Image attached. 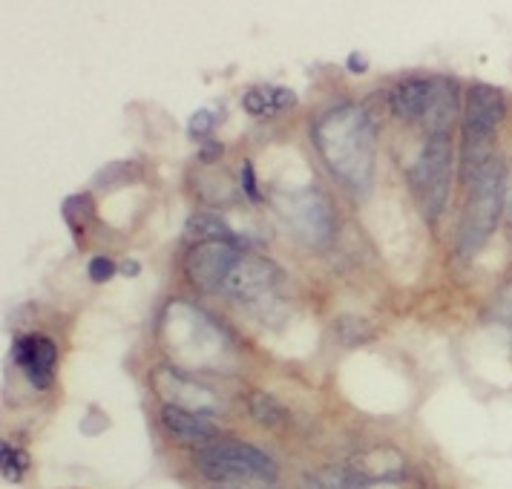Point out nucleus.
I'll return each mask as SVG.
<instances>
[{
    "instance_id": "obj_1",
    "label": "nucleus",
    "mask_w": 512,
    "mask_h": 489,
    "mask_svg": "<svg viewBox=\"0 0 512 489\" xmlns=\"http://www.w3.org/2000/svg\"><path fill=\"white\" fill-rule=\"evenodd\" d=\"M317 147L326 164L351 187L372 176L374 130L372 121L357 107H340L317 124Z\"/></svg>"
},
{
    "instance_id": "obj_2",
    "label": "nucleus",
    "mask_w": 512,
    "mask_h": 489,
    "mask_svg": "<svg viewBox=\"0 0 512 489\" xmlns=\"http://www.w3.org/2000/svg\"><path fill=\"white\" fill-rule=\"evenodd\" d=\"M504 190H507V173L504 164L495 159L469 185V199L461 219V242H458L461 257H472L487 245L504 210Z\"/></svg>"
},
{
    "instance_id": "obj_3",
    "label": "nucleus",
    "mask_w": 512,
    "mask_h": 489,
    "mask_svg": "<svg viewBox=\"0 0 512 489\" xmlns=\"http://www.w3.org/2000/svg\"><path fill=\"white\" fill-rule=\"evenodd\" d=\"M409 182H412L420 210L426 213L429 222H435L446 208L449 185H452V139L449 136L443 133L429 136L409 173Z\"/></svg>"
},
{
    "instance_id": "obj_4",
    "label": "nucleus",
    "mask_w": 512,
    "mask_h": 489,
    "mask_svg": "<svg viewBox=\"0 0 512 489\" xmlns=\"http://www.w3.org/2000/svg\"><path fill=\"white\" fill-rule=\"evenodd\" d=\"M199 472L210 481H274L277 478V464L251 443L225 441L213 443L196 455Z\"/></svg>"
},
{
    "instance_id": "obj_5",
    "label": "nucleus",
    "mask_w": 512,
    "mask_h": 489,
    "mask_svg": "<svg viewBox=\"0 0 512 489\" xmlns=\"http://www.w3.org/2000/svg\"><path fill=\"white\" fill-rule=\"evenodd\" d=\"M239 262L233 242H202L187 254V277L205 291L225 288L231 271Z\"/></svg>"
},
{
    "instance_id": "obj_6",
    "label": "nucleus",
    "mask_w": 512,
    "mask_h": 489,
    "mask_svg": "<svg viewBox=\"0 0 512 489\" xmlns=\"http://www.w3.org/2000/svg\"><path fill=\"white\" fill-rule=\"evenodd\" d=\"M282 219H288L291 228L300 233V239L311 242V245H323L328 239V233H331V225H334L328 202L320 193H314V190L300 193V196H291L288 199V210L282 213Z\"/></svg>"
},
{
    "instance_id": "obj_7",
    "label": "nucleus",
    "mask_w": 512,
    "mask_h": 489,
    "mask_svg": "<svg viewBox=\"0 0 512 489\" xmlns=\"http://www.w3.org/2000/svg\"><path fill=\"white\" fill-rule=\"evenodd\" d=\"M507 116L504 93L489 84H475L466 98L464 130H478V133H495L498 124Z\"/></svg>"
},
{
    "instance_id": "obj_8",
    "label": "nucleus",
    "mask_w": 512,
    "mask_h": 489,
    "mask_svg": "<svg viewBox=\"0 0 512 489\" xmlns=\"http://www.w3.org/2000/svg\"><path fill=\"white\" fill-rule=\"evenodd\" d=\"M280 280V271L271 262H265V259H239L228 282H225V291H231L233 297H242V300H256L265 291H271Z\"/></svg>"
},
{
    "instance_id": "obj_9",
    "label": "nucleus",
    "mask_w": 512,
    "mask_h": 489,
    "mask_svg": "<svg viewBox=\"0 0 512 489\" xmlns=\"http://www.w3.org/2000/svg\"><path fill=\"white\" fill-rule=\"evenodd\" d=\"M426 124H429V136H449L452 121L458 118V87L452 81H432V101L426 110Z\"/></svg>"
},
{
    "instance_id": "obj_10",
    "label": "nucleus",
    "mask_w": 512,
    "mask_h": 489,
    "mask_svg": "<svg viewBox=\"0 0 512 489\" xmlns=\"http://www.w3.org/2000/svg\"><path fill=\"white\" fill-rule=\"evenodd\" d=\"M389 101H392V110L400 118L415 121V118L426 116L429 101H432V81L429 78H409V81L397 84Z\"/></svg>"
},
{
    "instance_id": "obj_11",
    "label": "nucleus",
    "mask_w": 512,
    "mask_h": 489,
    "mask_svg": "<svg viewBox=\"0 0 512 489\" xmlns=\"http://www.w3.org/2000/svg\"><path fill=\"white\" fill-rule=\"evenodd\" d=\"M164 426L185 443H202L210 441L216 435V426L210 423L205 415H196V412H185L179 406H164L162 409Z\"/></svg>"
},
{
    "instance_id": "obj_12",
    "label": "nucleus",
    "mask_w": 512,
    "mask_h": 489,
    "mask_svg": "<svg viewBox=\"0 0 512 489\" xmlns=\"http://www.w3.org/2000/svg\"><path fill=\"white\" fill-rule=\"evenodd\" d=\"M185 236L190 242H233V231L228 222L216 213H193L187 219Z\"/></svg>"
},
{
    "instance_id": "obj_13",
    "label": "nucleus",
    "mask_w": 512,
    "mask_h": 489,
    "mask_svg": "<svg viewBox=\"0 0 512 489\" xmlns=\"http://www.w3.org/2000/svg\"><path fill=\"white\" fill-rule=\"evenodd\" d=\"M55 360H58V349H55V343L47 340V337H35V354H32V360L24 366L29 383H32V386H38V389H47L49 380H52Z\"/></svg>"
},
{
    "instance_id": "obj_14",
    "label": "nucleus",
    "mask_w": 512,
    "mask_h": 489,
    "mask_svg": "<svg viewBox=\"0 0 512 489\" xmlns=\"http://www.w3.org/2000/svg\"><path fill=\"white\" fill-rule=\"evenodd\" d=\"M334 334H337V340L343 346H363V343L374 340V326L369 320H363V317L346 314V317L334 320Z\"/></svg>"
},
{
    "instance_id": "obj_15",
    "label": "nucleus",
    "mask_w": 512,
    "mask_h": 489,
    "mask_svg": "<svg viewBox=\"0 0 512 489\" xmlns=\"http://www.w3.org/2000/svg\"><path fill=\"white\" fill-rule=\"evenodd\" d=\"M248 406H251V415H254L256 423H262L268 429H277V426L285 423V409L277 403V397L254 395Z\"/></svg>"
},
{
    "instance_id": "obj_16",
    "label": "nucleus",
    "mask_w": 512,
    "mask_h": 489,
    "mask_svg": "<svg viewBox=\"0 0 512 489\" xmlns=\"http://www.w3.org/2000/svg\"><path fill=\"white\" fill-rule=\"evenodd\" d=\"M64 219L70 222L72 233H75V239L84 233V225L93 219V199L87 196V193H81V196H70L67 202H64Z\"/></svg>"
},
{
    "instance_id": "obj_17",
    "label": "nucleus",
    "mask_w": 512,
    "mask_h": 489,
    "mask_svg": "<svg viewBox=\"0 0 512 489\" xmlns=\"http://www.w3.org/2000/svg\"><path fill=\"white\" fill-rule=\"evenodd\" d=\"M245 110L251 116H271L274 113V87H256L245 95Z\"/></svg>"
},
{
    "instance_id": "obj_18",
    "label": "nucleus",
    "mask_w": 512,
    "mask_h": 489,
    "mask_svg": "<svg viewBox=\"0 0 512 489\" xmlns=\"http://www.w3.org/2000/svg\"><path fill=\"white\" fill-rule=\"evenodd\" d=\"M24 469H26V455H24V452H15V449H12L9 443H3V475L15 481V478H18V475H21Z\"/></svg>"
},
{
    "instance_id": "obj_19",
    "label": "nucleus",
    "mask_w": 512,
    "mask_h": 489,
    "mask_svg": "<svg viewBox=\"0 0 512 489\" xmlns=\"http://www.w3.org/2000/svg\"><path fill=\"white\" fill-rule=\"evenodd\" d=\"M210 130H213V113L210 110H199V113L190 116V124H187L190 139H202V136H208Z\"/></svg>"
},
{
    "instance_id": "obj_20",
    "label": "nucleus",
    "mask_w": 512,
    "mask_h": 489,
    "mask_svg": "<svg viewBox=\"0 0 512 489\" xmlns=\"http://www.w3.org/2000/svg\"><path fill=\"white\" fill-rule=\"evenodd\" d=\"M116 274V262L110 257H93L90 259V280L93 282H107L113 280Z\"/></svg>"
},
{
    "instance_id": "obj_21",
    "label": "nucleus",
    "mask_w": 512,
    "mask_h": 489,
    "mask_svg": "<svg viewBox=\"0 0 512 489\" xmlns=\"http://www.w3.org/2000/svg\"><path fill=\"white\" fill-rule=\"evenodd\" d=\"M239 176H242V193H245V196H248L251 202H256V199H259V190H256L254 164H251V162L242 164V173H239Z\"/></svg>"
},
{
    "instance_id": "obj_22",
    "label": "nucleus",
    "mask_w": 512,
    "mask_h": 489,
    "mask_svg": "<svg viewBox=\"0 0 512 489\" xmlns=\"http://www.w3.org/2000/svg\"><path fill=\"white\" fill-rule=\"evenodd\" d=\"M294 104H297V93H294V90H282V87H274V113L291 110Z\"/></svg>"
},
{
    "instance_id": "obj_23",
    "label": "nucleus",
    "mask_w": 512,
    "mask_h": 489,
    "mask_svg": "<svg viewBox=\"0 0 512 489\" xmlns=\"http://www.w3.org/2000/svg\"><path fill=\"white\" fill-rule=\"evenodd\" d=\"M222 153H225V147H222L219 141H208V144L199 150V159H202L205 164H213L219 156H222Z\"/></svg>"
},
{
    "instance_id": "obj_24",
    "label": "nucleus",
    "mask_w": 512,
    "mask_h": 489,
    "mask_svg": "<svg viewBox=\"0 0 512 489\" xmlns=\"http://www.w3.org/2000/svg\"><path fill=\"white\" fill-rule=\"evenodd\" d=\"M498 311H501V317L504 320H510L512 323V285L501 294V300H498Z\"/></svg>"
},
{
    "instance_id": "obj_25",
    "label": "nucleus",
    "mask_w": 512,
    "mask_h": 489,
    "mask_svg": "<svg viewBox=\"0 0 512 489\" xmlns=\"http://www.w3.org/2000/svg\"><path fill=\"white\" fill-rule=\"evenodd\" d=\"M366 67H369V64H366V58H363L360 52L349 55V70L351 72H366Z\"/></svg>"
},
{
    "instance_id": "obj_26",
    "label": "nucleus",
    "mask_w": 512,
    "mask_h": 489,
    "mask_svg": "<svg viewBox=\"0 0 512 489\" xmlns=\"http://www.w3.org/2000/svg\"><path fill=\"white\" fill-rule=\"evenodd\" d=\"M504 205H507V216H510L512 222V179L507 182V190H504Z\"/></svg>"
},
{
    "instance_id": "obj_27",
    "label": "nucleus",
    "mask_w": 512,
    "mask_h": 489,
    "mask_svg": "<svg viewBox=\"0 0 512 489\" xmlns=\"http://www.w3.org/2000/svg\"><path fill=\"white\" fill-rule=\"evenodd\" d=\"M124 271H127V274H139V265H136V262H130V265H127Z\"/></svg>"
}]
</instances>
